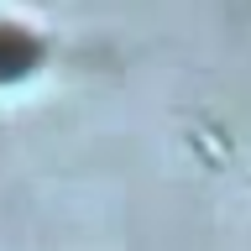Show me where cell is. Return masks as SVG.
<instances>
[{
	"instance_id": "6da1fadb",
	"label": "cell",
	"mask_w": 251,
	"mask_h": 251,
	"mask_svg": "<svg viewBox=\"0 0 251 251\" xmlns=\"http://www.w3.org/2000/svg\"><path fill=\"white\" fill-rule=\"evenodd\" d=\"M37 63H42V42H37L26 26H16V21H0V84H11V78H26Z\"/></svg>"
}]
</instances>
